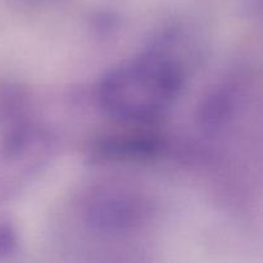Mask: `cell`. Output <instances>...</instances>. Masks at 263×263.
Returning <instances> with one entry per match:
<instances>
[{
    "label": "cell",
    "instance_id": "obj_1",
    "mask_svg": "<svg viewBox=\"0 0 263 263\" xmlns=\"http://www.w3.org/2000/svg\"><path fill=\"white\" fill-rule=\"evenodd\" d=\"M182 85L181 64L166 51L152 50L108 71L99 82L98 99L116 120L148 123L171 108Z\"/></svg>",
    "mask_w": 263,
    "mask_h": 263
},
{
    "label": "cell",
    "instance_id": "obj_2",
    "mask_svg": "<svg viewBox=\"0 0 263 263\" xmlns=\"http://www.w3.org/2000/svg\"><path fill=\"white\" fill-rule=\"evenodd\" d=\"M51 149L49 136L26 122L0 134V203L15 199L39 176Z\"/></svg>",
    "mask_w": 263,
    "mask_h": 263
},
{
    "label": "cell",
    "instance_id": "obj_3",
    "mask_svg": "<svg viewBox=\"0 0 263 263\" xmlns=\"http://www.w3.org/2000/svg\"><path fill=\"white\" fill-rule=\"evenodd\" d=\"M158 140L151 135L113 136L105 141L102 151L110 158L138 159L152 157L158 149Z\"/></svg>",
    "mask_w": 263,
    "mask_h": 263
},
{
    "label": "cell",
    "instance_id": "obj_4",
    "mask_svg": "<svg viewBox=\"0 0 263 263\" xmlns=\"http://www.w3.org/2000/svg\"><path fill=\"white\" fill-rule=\"evenodd\" d=\"M20 246V236L14 225L0 220V259L13 256Z\"/></svg>",
    "mask_w": 263,
    "mask_h": 263
}]
</instances>
